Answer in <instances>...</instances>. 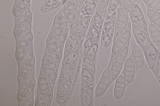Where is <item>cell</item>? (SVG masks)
I'll list each match as a JSON object with an SVG mask.
<instances>
[{"label": "cell", "mask_w": 160, "mask_h": 106, "mask_svg": "<svg viewBox=\"0 0 160 106\" xmlns=\"http://www.w3.org/2000/svg\"><path fill=\"white\" fill-rule=\"evenodd\" d=\"M119 5L116 0L109 1L101 38V44L103 47H108L112 41Z\"/></svg>", "instance_id": "cell-1"}, {"label": "cell", "mask_w": 160, "mask_h": 106, "mask_svg": "<svg viewBox=\"0 0 160 106\" xmlns=\"http://www.w3.org/2000/svg\"><path fill=\"white\" fill-rule=\"evenodd\" d=\"M127 8L120 4L118 9L114 28L115 36H119L126 29L129 20Z\"/></svg>", "instance_id": "cell-2"}, {"label": "cell", "mask_w": 160, "mask_h": 106, "mask_svg": "<svg viewBox=\"0 0 160 106\" xmlns=\"http://www.w3.org/2000/svg\"><path fill=\"white\" fill-rule=\"evenodd\" d=\"M129 41L125 46L116 56L112 66L111 70V83L118 76L127 55Z\"/></svg>", "instance_id": "cell-3"}, {"label": "cell", "mask_w": 160, "mask_h": 106, "mask_svg": "<svg viewBox=\"0 0 160 106\" xmlns=\"http://www.w3.org/2000/svg\"><path fill=\"white\" fill-rule=\"evenodd\" d=\"M109 0H99L93 15L94 23L97 29L100 30L106 16Z\"/></svg>", "instance_id": "cell-4"}, {"label": "cell", "mask_w": 160, "mask_h": 106, "mask_svg": "<svg viewBox=\"0 0 160 106\" xmlns=\"http://www.w3.org/2000/svg\"><path fill=\"white\" fill-rule=\"evenodd\" d=\"M134 36L138 43L145 51L152 43L149 35L140 28L135 23L132 17L130 16Z\"/></svg>", "instance_id": "cell-5"}, {"label": "cell", "mask_w": 160, "mask_h": 106, "mask_svg": "<svg viewBox=\"0 0 160 106\" xmlns=\"http://www.w3.org/2000/svg\"><path fill=\"white\" fill-rule=\"evenodd\" d=\"M130 24V21H129L125 30L115 40L112 48L113 54H118L129 41L131 36Z\"/></svg>", "instance_id": "cell-6"}, {"label": "cell", "mask_w": 160, "mask_h": 106, "mask_svg": "<svg viewBox=\"0 0 160 106\" xmlns=\"http://www.w3.org/2000/svg\"><path fill=\"white\" fill-rule=\"evenodd\" d=\"M63 16L67 22L72 23L75 20L78 11L76 0H66L62 7Z\"/></svg>", "instance_id": "cell-7"}, {"label": "cell", "mask_w": 160, "mask_h": 106, "mask_svg": "<svg viewBox=\"0 0 160 106\" xmlns=\"http://www.w3.org/2000/svg\"><path fill=\"white\" fill-rule=\"evenodd\" d=\"M130 16L133 18L136 24L147 35H149L148 25L143 13L139 7L137 5L132 6L128 9Z\"/></svg>", "instance_id": "cell-8"}, {"label": "cell", "mask_w": 160, "mask_h": 106, "mask_svg": "<svg viewBox=\"0 0 160 106\" xmlns=\"http://www.w3.org/2000/svg\"><path fill=\"white\" fill-rule=\"evenodd\" d=\"M144 52L148 66L154 74L158 62L157 48L152 43Z\"/></svg>", "instance_id": "cell-9"}, {"label": "cell", "mask_w": 160, "mask_h": 106, "mask_svg": "<svg viewBox=\"0 0 160 106\" xmlns=\"http://www.w3.org/2000/svg\"><path fill=\"white\" fill-rule=\"evenodd\" d=\"M111 80V72L108 69L103 71L100 81L95 91L96 96L99 97L102 96L107 90Z\"/></svg>", "instance_id": "cell-10"}, {"label": "cell", "mask_w": 160, "mask_h": 106, "mask_svg": "<svg viewBox=\"0 0 160 106\" xmlns=\"http://www.w3.org/2000/svg\"><path fill=\"white\" fill-rule=\"evenodd\" d=\"M99 0H85L80 7L78 13L82 16L85 20H90L93 15Z\"/></svg>", "instance_id": "cell-11"}, {"label": "cell", "mask_w": 160, "mask_h": 106, "mask_svg": "<svg viewBox=\"0 0 160 106\" xmlns=\"http://www.w3.org/2000/svg\"><path fill=\"white\" fill-rule=\"evenodd\" d=\"M78 41V35L73 26L71 30L65 44L64 58L73 51Z\"/></svg>", "instance_id": "cell-12"}, {"label": "cell", "mask_w": 160, "mask_h": 106, "mask_svg": "<svg viewBox=\"0 0 160 106\" xmlns=\"http://www.w3.org/2000/svg\"><path fill=\"white\" fill-rule=\"evenodd\" d=\"M135 65L133 60L129 58L126 60L124 67L123 75L126 81L128 83L131 82L133 80L135 75Z\"/></svg>", "instance_id": "cell-13"}, {"label": "cell", "mask_w": 160, "mask_h": 106, "mask_svg": "<svg viewBox=\"0 0 160 106\" xmlns=\"http://www.w3.org/2000/svg\"><path fill=\"white\" fill-rule=\"evenodd\" d=\"M133 61L138 68L142 67L144 62L143 53L142 47L139 44H135L132 48Z\"/></svg>", "instance_id": "cell-14"}, {"label": "cell", "mask_w": 160, "mask_h": 106, "mask_svg": "<svg viewBox=\"0 0 160 106\" xmlns=\"http://www.w3.org/2000/svg\"><path fill=\"white\" fill-rule=\"evenodd\" d=\"M149 35L154 46L160 48V30L154 24H150L148 28Z\"/></svg>", "instance_id": "cell-15"}, {"label": "cell", "mask_w": 160, "mask_h": 106, "mask_svg": "<svg viewBox=\"0 0 160 106\" xmlns=\"http://www.w3.org/2000/svg\"><path fill=\"white\" fill-rule=\"evenodd\" d=\"M126 81L124 77L122 75L117 78L114 90V95L116 98L119 99L123 96L125 90Z\"/></svg>", "instance_id": "cell-16"}, {"label": "cell", "mask_w": 160, "mask_h": 106, "mask_svg": "<svg viewBox=\"0 0 160 106\" xmlns=\"http://www.w3.org/2000/svg\"><path fill=\"white\" fill-rule=\"evenodd\" d=\"M66 0H47L40 7V11L42 13L51 11L65 2Z\"/></svg>", "instance_id": "cell-17"}, {"label": "cell", "mask_w": 160, "mask_h": 106, "mask_svg": "<svg viewBox=\"0 0 160 106\" xmlns=\"http://www.w3.org/2000/svg\"><path fill=\"white\" fill-rule=\"evenodd\" d=\"M75 69V64L72 63L68 64L62 71L60 74L59 80V83H62L73 74Z\"/></svg>", "instance_id": "cell-18"}, {"label": "cell", "mask_w": 160, "mask_h": 106, "mask_svg": "<svg viewBox=\"0 0 160 106\" xmlns=\"http://www.w3.org/2000/svg\"><path fill=\"white\" fill-rule=\"evenodd\" d=\"M30 5H27L21 1L15 0L12 9L13 16L15 17H19L27 9Z\"/></svg>", "instance_id": "cell-19"}, {"label": "cell", "mask_w": 160, "mask_h": 106, "mask_svg": "<svg viewBox=\"0 0 160 106\" xmlns=\"http://www.w3.org/2000/svg\"><path fill=\"white\" fill-rule=\"evenodd\" d=\"M72 77L71 76L62 83L57 91L56 97H62L68 93L71 85Z\"/></svg>", "instance_id": "cell-20"}, {"label": "cell", "mask_w": 160, "mask_h": 106, "mask_svg": "<svg viewBox=\"0 0 160 106\" xmlns=\"http://www.w3.org/2000/svg\"><path fill=\"white\" fill-rule=\"evenodd\" d=\"M147 14L150 20L160 30V13L150 8L148 10Z\"/></svg>", "instance_id": "cell-21"}, {"label": "cell", "mask_w": 160, "mask_h": 106, "mask_svg": "<svg viewBox=\"0 0 160 106\" xmlns=\"http://www.w3.org/2000/svg\"><path fill=\"white\" fill-rule=\"evenodd\" d=\"M30 5L27 9L18 18V22L28 26L31 23L32 14L29 10Z\"/></svg>", "instance_id": "cell-22"}, {"label": "cell", "mask_w": 160, "mask_h": 106, "mask_svg": "<svg viewBox=\"0 0 160 106\" xmlns=\"http://www.w3.org/2000/svg\"><path fill=\"white\" fill-rule=\"evenodd\" d=\"M54 31L55 34H68L67 24L66 21L53 23Z\"/></svg>", "instance_id": "cell-23"}, {"label": "cell", "mask_w": 160, "mask_h": 106, "mask_svg": "<svg viewBox=\"0 0 160 106\" xmlns=\"http://www.w3.org/2000/svg\"><path fill=\"white\" fill-rule=\"evenodd\" d=\"M42 65L44 70L55 67L57 65V62L50 55H46L42 58Z\"/></svg>", "instance_id": "cell-24"}, {"label": "cell", "mask_w": 160, "mask_h": 106, "mask_svg": "<svg viewBox=\"0 0 160 106\" xmlns=\"http://www.w3.org/2000/svg\"><path fill=\"white\" fill-rule=\"evenodd\" d=\"M78 56V53L77 51L74 50L69 53L64 58L62 62V65L65 67L67 65L71 64L77 59Z\"/></svg>", "instance_id": "cell-25"}, {"label": "cell", "mask_w": 160, "mask_h": 106, "mask_svg": "<svg viewBox=\"0 0 160 106\" xmlns=\"http://www.w3.org/2000/svg\"><path fill=\"white\" fill-rule=\"evenodd\" d=\"M35 62V58L32 54L27 55L23 60L22 67L32 70L33 68Z\"/></svg>", "instance_id": "cell-26"}, {"label": "cell", "mask_w": 160, "mask_h": 106, "mask_svg": "<svg viewBox=\"0 0 160 106\" xmlns=\"http://www.w3.org/2000/svg\"><path fill=\"white\" fill-rule=\"evenodd\" d=\"M32 33L30 32H27L21 37L19 44L29 47L32 42Z\"/></svg>", "instance_id": "cell-27"}, {"label": "cell", "mask_w": 160, "mask_h": 106, "mask_svg": "<svg viewBox=\"0 0 160 106\" xmlns=\"http://www.w3.org/2000/svg\"><path fill=\"white\" fill-rule=\"evenodd\" d=\"M31 70L22 67L18 76V80L19 83H23L29 77Z\"/></svg>", "instance_id": "cell-28"}, {"label": "cell", "mask_w": 160, "mask_h": 106, "mask_svg": "<svg viewBox=\"0 0 160 106\" xmlns=\"http://www.w3.org/2000/svg\"><path fill=\"white\" fill-rule=\"evenodd\" d=\"M50 55L57 62L59 61L62 56V51L60 47L48 50Z\"/></svg>", "instance_id": "cell-29"}, {"label": "cell", "mask_w": 160, "mask_h": 106, "mask_svg": "<svg viewBox=\"0 0 160 106\" xmlns=\"http://www.w3.org/2000/svg\"><path fill=\"white\" fill-rule=\"evenodd\" d=\"M41 93L47 102H50L52 101L53 98V92L51 87L41 90Z\"/></svg>", "instance_id": "cell-30"}, {"label": "cell", "mask_w": 160, "mask_h": 106, "mask_svg": "<svg viewBox=\"0 0 160 106\" xmlns=\"http://www.w3.org/2000/svg\"><path fill=\"white\" fill-rule=\"evenodd\" d=\"M36 84L35 79L33 77L28 78L23 83L22 87L31 92L34 89Z\"/></svg>", "instance_id": "cell-31"}, {"label": "cell", "mask_w": 160, "mask_h": 106, "mask_svg": "<svg viewBox=\"0 0 160 106\" xmlns=\"http://www.w3.org/2000/svg\"><path fill=\"white\" fill-rule=\"evenodd\" d=\"M44 72L45 75L50 80L53 81L56 79L57 76L58 71L55 67L45 69Z\"/></svg>", "instance_id": "cell-32"}, {"label": "cell", "mask_w": 160, "mask_h": 106, "mask_svg": "<svg viewBox=\"0 0 160 106\" xmlns=\"http://www.w3.org/2000/svg\"><path fill=\"white\" fill-rule=\"evenodd\" d=\"M152 9L160 11V0H143Z\"/></svg>", "instance_id": "cell-33"}, {"label": "cell", "mask_w": 160, "mask_h": 106, "mask_svg": "<svg viewBox=\"0 0 160 106\" xmlns=\"http://www.w3.org/2000/svg\"><path fill=\"white\" fill-rule=\"evenodd\" d=\"M30 92L28 90L22 87L18 93L17 98L18 101H24L28 97Z\"/></svg>", "instance_id": "cell-34"}, {"label": "cell", "mask_w": 160, "mask_h": 106, "mask_svg": "<svg viewBox=\"0 0 160 106\" xmlns=\"http://www.w3.org/2000/svg\"><path fill=\"white\" fill-rule=\"evenodd\" d=\"M98 48V45L95 43L92 44L88 50L87 56L88 57H91L93 55L96 53Z\"/></svg>", "instance_id": "cell-35"}, {"label": "cell", "mask_w": 160, "mask_h": 106, "mask_svg": "<svg viewBox=\"0 0 160 106\" xmlns=\"http://www.w3.org/2000/svg\"><path fill=\"white\" fill-rule=\"evenodd\" d=\"M35 105L36 106H47V102L42 96L37 97L35 100Z\"/></svg>", "instance_id": "cell-36"}, {"label": "cell", "mask_w": 160, "mask_h": 106, "mask_svg": "<svg viewBox=\"0 0 160 106\" xmlns=\"http://www.w3.org/2000/svg\"><path fill=\"white\" fill-rule=\"evenodd\" d=\"M26 32V31L15 26L13 30V34L16 38H21Z\"/></svg>", "instance_id": "cell-37"}, {"label": "cell", "mask_w": 160, "mask_h": 106, "mask_svg": "<svg viewBox=\"0 0 160 106\" xmlns=\"http://www.w3.org/2000/svg\"><path fill=\"white\" fill-rule=\"evenodd\" d=\"M158 62V66L155 73L154 74L157 78L158 82L160 84V53L157 48Z\"/></svg>", "instance_id": "cell-38"}, {"label": "cell", "mask_w": 160, "mask_h": 106, "mask_svg": "<svg viewBox=\"0 0 160 106\" xmlns=\"http://www.w3.org/2000/svg\"><path fill=\"white\" fill-rule=\"evenodd\" d=\"M34 102V100L33 97H28L24 101L22 106H32L33 105Z\"/></svg>", "instance_id": "cell-39"}, {"label": "cell", "mask_w": 160, "mask_h": 106, "mask_svg": "<svg viewBox=\"0 0 160 106\" xmlns=\"http://www.w3.org/2000/svg\"><path fill=\"white\" fill-rule=\"evenodd\" d=\"M82 75L86 79L89 81H92V77L90 72L86 68H84L82 69Z\"/></svg>", "instance_id": "cell-40"}, {"label": "cell", "mask_w": 160, "mask_h": 106, "mask_svg": "<svg viewBox=\"0 0 160 106\" xmlns=\"http://www.w3.org/2000/svg\"><path fill=\"white\" fill-rule=\"evenodd\" d=\"M27 56V54L25 53L16 51L15 57L17 60L19 62L23 61Z\"/></svg>", "instance_id": "cell-41"}, {"label": "cell", "mask_w": 160, "mask_h": 106, "mask_svg": "<svg viewBox=\"0 0 160 106\" xmlns=\"http://www.w3.org/2000/svg\"><path fill=\"white\" fill-rule=\"evenodd\" d=\"M136 0H122L120 4L123 7L128 8L132 5Z\"/></svg>", "instance_id": "cell-42"}, {"label": "cell", "mask_w": 160, "mask_h": 106, "mask_svg": "<svg viewBox=\"0 0 160 106\" xmlns=\"http://www.w3.org/2000/svg\"><path fill=\"white\" fill-rule=\"evenodd\" d=\"M28 47L19 44L16 48V51L27 54Z\"/></svg>", "instance_id": "cell-43"}, {"label": "cell", "mask_w": 160, "mask_h": 106, "mask_svg": "<svg viewBox=\"0 0 160 106\" xmlns=\"http://www.w3.org/2000/svg\"><path fill=\"white\" fill-rule=\"evenodd\" d=\"M55 35V37L59 42L64 43L65 41L67 38L68 34H57Z\"/></svg>", "instance_id": "cell-44"}, {"label": "cell", "mask_w": 160, "mask_h": 106, "mask_svg": "<svg viewBox=\"0 0 160 106\" xmlns=\"http://www.w3.org/2000/svg\"><path fill=\"white\" fill-rule=\"evenodd\" d=\"M47 47L48 50H49L60 47V46L59 42L58 40L48 44H47Z\"/></svg>", "instance_id": "cell-45"}, {"label": "cell", "mask_w": 160, "mask_h": 106, "mask_svg": "<svg viewBox=\"0 0 160 106\" xmlns=\"http://www.w3.org/2000/svg\"><path fill=\"white\" fill-rule=\"evenodd\" d=\"M95 37L94 36H91L87 39L85 41L84 46L86 48H88L90 47L94 41Z\"/></svg>", "instance_id": "cell-46"}, {"label": "cell", "mask_w": 160, "mask_h": 106, "mask_svg": "<svg viewBox=\"0 0 160 106\" xmlns=\"http://www.w3.org/2000/svg\"><path fill=\"white\" fill-rule=\"evenodd\" d=\"M66 21L63 15L61 13H58L55 17L53 23L59 22Z\"/></svg>", "instance_id": "cell-47"}, {"label": "cell", "mask_w": 160, "mask_h": 106, "mask_svg": "<svg viewBox=\"0 0 160 106\" xmlns=\"http://www.w3.org/2000/svg\"><path fill=\"white\" fill-rule=\"evenodd\" d=\"M84 63L86 66L90 70H93L94 69L93 65L91 61L88 58H86L84 60Z\"/></svg>", "instance_id": "cell-48"}, {"label": "cell", "mask_w": 160, "mask_h": 106, "mask_svg": "<svg viewBox=\"0 0 160 106\" xmlns=\"http://www.w3.org/2000/svg\"><path fill=\"white\" fill-rule=\"evenodd\" d=\"M49 79L47 76L43 74H41L38 78V84L43 83L49 82Z\"/></svg>", "instance_id": "cell-49"}, {"label": "cell", "mask_w": 160, "mask_h": 106, "mask_svg": "<svg viewBox=\"0 0 160 106\" xmlns=\"http://www.w3.org/2000/svg\"><path fill=\"white\" fill-rule=\"evenodd\" d=\"M68 95L67 93L65 96L62 97H56V100L58 103L60 104H63L67 100Z\"/></svg>", "instance_id": "cell-50"}, {"label": "cell", "mask_w": 160, "mask_h": 106, "mask_svg": "<svg viewBox=\"0 0 160 106\" xmlns=\"http://www.w3.org/2000/svg\"><path fill=\"white\" fill-rule=\"evenodd\" d=\"M38 86L40 90H41L50 87V83L49 81L43 83L39 84H38Z\"/></svg>", "instance_id": "cell-51"}, {"label": "cell", "mask_w": 160, "mask_h": 106, "mask_svg": "<svg viewBox=\"0 0 160 106\" xmlns=\"http://www.w3.org/2000/svg\"><path fill=\"white\" fill-rule=\"evenodd\" d=\"M58 40L57 38L53 35H50L48 37L46 43L48 44Z\"/></svg>", "instance_id": "cell-52"}, {"label": "cell", "mask_w": 160, "mask_h": 106, "mask_svg": "<svg viewBox=\"0 0 160 106\" xmlns=\"http://www.w3.org/2000/svg\"><path fill=\"white\" fill-rule=\"evenodd\" d=\"M15 26L26 31L28 29V27L25 25L19 23L18 22L16 24Z\"/></svg>", "instance_id": "cell-53"}, {"label": "cell", "mask_w": 160, "mask_h": 106, "mask_svg": "<svg viewBox=\"0 0 160 106\" xmlns=\"http://www.w3.org/2000/svg\"><path fill=\"white\" fill-rule=\"evenodd\" d=\"M76 1L78 3V10L85 0H76Z\"/></svg>", "instance_id": "cell-54"}, {"label": "cell", "mask_w": 160, "mask_h": 106, "mask_svg": "<svg viewBox=\"0 0 160 106\" xmlns=\"http://www.w3.org/2000/svg\"><path fill=\"white\" fill-rule=\"evenodd\" d=\"M120 4L121 3L122 0H116Z\"/></svg>", "instance_id": "cell-55"}]
</instances>
